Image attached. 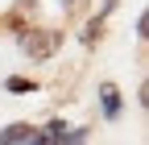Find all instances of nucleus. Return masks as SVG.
<instances>
[{
    "label": "nucleus",
    "instance_id": "5",
    "mask_svg": "<svg viewBox=\"0 0 149 145\" xmlns=\"http://www.w3.org/2000/svg\"><path fill=\"white\" fill-rule=\"evenodd\" d=\"M25 145H50V137H33V133H29V137H25Z\"/></svg>",
    "mask_w": 149,
    "mask_h": 145
},
{
    "label": "nucleus",
    "instance_id": "3",
    "mask_svg": "<svg viewBox=\"0 0 149 145\" xmlns=\"http://www.w3.org/2000/svg\"><path fill=\"white\" fill-rule=\"evenodd\" d=\"M100 96H104V112H108V116H116V112H120V91H116V83H104V87H100Z\"/></svg>",
    "mask_w": 149,
    "mask_h": 145
},
{
    "label": "nucleus",
    "instance_id": "4",
    "mask_svg": "<svg viewBox=\"0 0 149 145\" xmlns=\"http://www.w3.org/2000/svg\"><path fill=\"white\" fill-rule=\"evenodd\" d=\"M8 91H17V96L33 91V79H8Z\"/></svg>",
    "mask_w": 149,
    "mask_h": 145
},
{
    "label": "nucleus",
    "instance_id": "1",
    "mask_svg": "<svg viewBox=\"0 0 149 145\" xmlns=\"http://www.w3.org/2000/svg\"><path fill=\"white\" fill-rule=\"evenodd\" d=\"M58 46H62V33H54V29H33V33L21 38V50L29 58H50Z\"/></svg>",
    "mask_w": 149,
    "mask_h": 145
},
{
    "label": "nucleus",
    "instance_id": "2",
    "mask_svg": "<svg viewBox=\"0 0 149 145\" xmlns=\"http://www.w3.org/2000/svg\"><path fill=\"white\" fill-rule=\"evenodd\" d=\"M29 133H37V129H33V124H25V120H17V124H8V129L0 133V145H25Z\"/></svg>",
    "mask_w": 149,
    "mask_h": 145
},
{
    "label": "nucleus",
    "instance_id": "6",
    "mask_svg": "<svg viewBox=\"0 0 149 145\" xmlns=\"http://www.w3.org/2000/svg\"><path fill=\"white\" fill-rule=\"evenodd\" d=\"M87 4V0H66V8H83Z\"/></svg>",
    "mask_w": 149,
    "mask_h": 145
}]
</instances>
